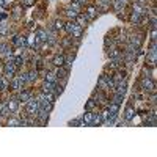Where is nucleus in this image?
Listing matches in <instances>:
<instances>
[{"label":"nucleus","instance_id":"nucleus-1","mask_svg":"<svg viewBox=\"0 0 157 157\" xmlns=\"http://www.w3.org/2000/svg\"><path fill=\"white\" fill-rule=\"evenodd\" d=\"M3 76L6 79H13L14 77V74L17 72V66L14 65V61H13V55L8 57V60H6V63H5V68H3Z\"/></svg>","mask_w":157,"mask_h":157},{"label":"nucleus","instance_id":"nucleus-2","mask_svg":"<svg viewBox=\"0 0 157 157\" xmlns=\"http://www.w3.org/2000/svg\"><path fill=\"white\" fill-rule=\"evenodd\" d=\"M25 110L27 113L30 115V116H36V112H38V108H39V104H38V99H30L29 102H25Z\"/></svg>","mask_w":157,"mask_h":157},{"label":"nucleus","instance_id":"nucleus-3","mask_svg":"<svg viewBox=\"0 0 157 157\" xmlns=\"http://www.w3.org/2000/svg\"><path fill=\"white\" fill-rule=\"evenodd\" d=\"M141 88H143V91H154L155 90V83L149 77H145L141 80Z\"/></svg>","mask_w":157,"mask_h":157},{"label":"nucleus","instance_id":"nucleus-4","mask_svg":"<svg viewBox=\"0 0 157 157\" xmlns=\"http://www.w3.org/2000/svg\"><path fill=\"white\" fill-rule=\"evenodd\" d=\"M5 105H6V108L10 110V113H16L17 112V108H19V101L17 99H8V102H5Z\"/></svg>","mask_w":157,"mask_h":157},{"label":"nucleus","instance_id":"nucleus-5","mask_svg":"<svg viewBox=\"0 0 157 157\" xmlns=\"http://www.w3.org/2000/svg\"><path fill=\"white\" fill-rule=\"evenodd\" d=\"M11 82H10V86H11V90H16V91H19V90H22V82L19 80V77H13V79H10Z\"/></svg>","mask_w":157,"mask_h":157},{"label":"nucleus","instance_id":"nucleus-6","mask_svg":"<svg viewBox=\"0 0 157 157\" xmlns=\"http://www.w3.org/2000/svg\"><path fill=\"white\" fill-rule=\"evenodd\" d=\"M55 85H57V83L44 82V85H43V93H44V94H52V93H55Z\"/></svg>","mask_w":157,"mask_h":157},{"label":"nucleus","instance_id":"nucleus-7","mask_svg":"<svg viewBox=\"0 0 157 157\" xmlns=\"http://www.w3.org/2000/svg\"><path fill=\"white\" fill-rule=\"evenodd\" d=\"M82 121H83V126H85V124L91 126V124H93V112H91V110H85L83 116H82Z\"/></svg>","mask_w":157,"mask_h":157},{"label":"nucleus","instance_id":"nucleus-8","mask_svg":"<svg viewBox=\"0 0 157 157\" xmlns=\"http://www.w3.org/2000/svg\"><path fill=\"white\" fill-rule=\"evenodd\" d=\"M13 43H14L16 46H19V47H27V38H24V36H20V35H16L14 38H13Z\"/></svg>","mask_w":157,"mask_h":157},{"label":"nucleus","instance_id":"nucleus-9","mask_svg":"<svg viewBox=\"0 0 157 157\" xmlns=\"http://www.w3.org/2000/svg\"><path fill=\"white\" fill-rule=\"evenodd\" d=\"M39 43H38V39H36V35L33 33V35H30L29 38H27V47H30V49H33V47H36Z\"/></svg>","mask_w":157,"mask_h":157},{"label":"nucleus","instance_id":"nucleus-10","mask_svg":"<svg viewBox=\"0 0 157 157\" xmlns=\"http://www.w3.org/2000/svg\"><path fill=\"white\" fill-rule=\"evenodd\" d=\"M30 99H32V93L30 91H20V94L17 96L19 102H29Z\"/></svg>","mask_w":157,"mask_h":157},{"label":"nucleus","instance_id":"nucleus-11","mask_svg":"<svg viewBox=\"0 0 157 157\" xmlns=\"http://www.w3.org/2000/svg\"><path fill=\"white\" fill-rule=\"evenodd\" d=\"M77 27H80V25H77V22H76V20H69L68 24H65V30H66V32L71 35V33H72L74 30H76Z\"/></svg>","mask_w":157,"mask_h":157},{"label":"nucleus","instance_id":"nucleus-12","mask_svg":"<svg viewBox=\"0 0 157 157\" xmlns=\"http://www.w3.org/2000/svg\"><path fill=\"white\" fill-rule=\"evenodd\" d=\"M107 77L105 74H102V76L99 77V82H98V90H105L107 88Z\"/></svg>","mask_w":157,"mask_h":157},{"label":"nucleus","instance_id":"nucleus-13","mask_svg":"<svg viewBox=\"0 0 157 157\" xmlns=\"http://www.w3.org/2000/svg\"><path fill=\"white\" fill-rule=\"evenodd\" d=\"M129 44L134 46V47H140V44H141V38H140L138 35H134V36H131V39H129Z\"/></svg>","mask_w":157,"mask_h":157},{"label":"nucleus","instance_id":"nucleus-14","mask_svg":"<svg viewBox=\"0 0 157 157\" xmlns=\"http://www.w3.org/2000/svg\"><path fill=\"white\" fill-rule=\"evenodd\" d=\"M118 108H119V105L115 104V102H110V104H107V110L110 112V115H118Z\"/></svg>","mask_w":157,"mask_h":157},{"label":"nucleus","instance_id":"nucleus-15","mask_svg":"<svg viewBox=\"0 0 157 157\" xmlns=\"http://www.w3.org/2000/svg\"><path fill=\"white\" fill-rule=\"evenodd\" d=\"M0 53H3V55H6V57H10V55H11L10 46L5 44V43H0Z\"/></svg>","mask_w":157,"mask_h":157},{"label":"nucleus","instance_id":"nucleus-16","mask_svg":"<svg viewBox=\"0 0 157 157\" xmlns=\"http://www.w3.org/2000/svg\"><path fill=\"white\" fill-rule=\"evenodd\" d=\"M134 113H135V110L129 105L127 108H126V112H124V121H131L132 118H134Z\"/></svg>","mask_w":157,"mask_h":157},{"label":"nucleus","instance_id":"nucleus-17","mask_svg":"<svg viewBox=\"0 0 157 157\" xmlns=\"http://www.w3.org/2000/svg\"><path fill=\"white\" fill-rule=\"evenodd\" d=\"M55 76H57V79H65V77H68V69H66V68H63V66H60V69L55 71Z\"/></svg>","mask_w":157,"mask_h":157},{"label":"nucleus","instance_id":"nucleus-18","mask_svg":"<svg viewBox=\"0 0 157 157\" xmlns=\"http://www.w3.org/2000/svg\"><path fill=\"white\" fill-rule=\"evenodd\" d=\"M108 57H110V58H122L121 52L116 49V47H112V49L108 50Z\"/></svg>","mask_w":157,"mask_h":157},{"label":"nucleus","instance_id":"nucleus-19","mask_svg":"<svg viewBox=\"0 0 157 157\" xmlns=\"http://www.w3.org/2000/svg\"><path fill=\"white\" fill-rule=\"evenodd\" d=\"M36 39L38 43H46V30H36Z\"/></svg>","mask_w":157,"mask_h":157},{"label":"nucleus","instance_id":"nucleus-20","mask_svg":"<svg viewBox=\"0 0 157 157\" xmlns=\"http://www.w3.org/2000/svg\"><path fill=\"white\" fill-rule=\"evenodd\" d=\"M57 76H55V72H46V82H50V83H57Z\"/></svg>","mask_w":157,"mask_h":157},{"label":"nucleus","instance_id":"nucleus-21","mask_svg":"<svg viewBox=\"0 0 157 157\" xmlns=\"http://www.w3.org/2000/svg\"><path fill=\"white\" fill-rule=\"evenodd\" d=\"M53 65L55 66H65V55H55V58H53Z\"/></svg>","mask_w":157,"mask_h":157},{"label":"nucleus","instance_id":"nucleus-22","mask_svg":"<svg viewBox=\"0 0 157 157\" xmlns=\"http://www.w3.org/2000/svg\"><path fill=\"white\" fill-rule=\"evenodd\" d=\"M8 35V25L5 22H0V36H6Z\"/></svg>","mask_w":157,"mask_h":157},{"label":"nucleus","instance_id":"nucleus-23","mask_svg":"<svg viewBox=\"0 0 157 157\" xmlns=\"http://www.w3.org/2000/svg\"><path fill=\"white\" fill-rule=\"evenodd\" d=\"M94 16H96V10H94L93 6H90V8L86 10V14H85V17H86L88 20H90V19H93Z\"/></svg>","mask_w":157,"mask_h":157},{"label":"nucleus","instance_id":"nucleus-24","mask_svg":"<svg viewBox=\"0 0 157 157\" xmlns=\"http://www.w3.org/2000/svg\"><path fill=\"white\" fill-rule=\"evenodd\" d=\"M124 101V94H118V93H115V96H113V102L115 104H121V102Z\"/></svg>","mask_w":157,"mask_h":157},{"label":"nucleus","instance_id":"nucleus-25","mask_svg":"<svg viewBox=\"0 0 157 157\" xmlns=\"http://www.w3.org/2000/svg\"><path fill=\"white\" fill-rule=\"evenodd\" d=\"M8 126H13V127L20 126V119L19 118H8Z\"/></svg>","mask_w":157,"mask_h":157},{"label":"nucleus","instance_id":"nucleus-26","mask_svg":"<svg viewBox=\"0 0 157 157\" xmlns=\"http://www.w3.org/2000/svg\"><path fill=\"white\" fill-rule=\"evenodd\" d=\"M86 22H88V19H86L85 16H79V14H77V25L83 27V25H85Z\"/></svg>","mask_w":157,"mask_h":157},{"label":"nucleus","instance_id":"nucleus-27","mask_svg":"<svg viewBox=\"0 0 157 157\" xmlns=\"http://www.w3.org/2000/svg\"><path fill=\"white\" fill-rule=\"evenodd\" d=\"M94 105H96V101H94V99H90V101L86 102V105H85V110H93Z\"/></svg>","mask_w":157,"mask_h":157},{"label":"nucleus","instance_id":"nucleus-28","mask_svg":"<svg viewBox=\"0 0 157 157\" xmlns=\"http://www.w3.org/2000/svg\"><path fill=\"white\" fill-rule=\"evenodd\" d=\"M71 8L74 10V11H80V2H77V0H72V2H71Z\"/></svg>","mask_w":157,"mask_h":157},{"label":"nucleus","instance_id":"nucleus-29","mask_svg":"<svg viewBox=\"0 0 157 157\" xmlns=\"http://www.w3.org/2000/svg\"><path fill=\"white\" fill-rule=\"evenodd\" d=\"M65 29V24L61 22V20H55V24H53V30H63Z\"/></svg>","mask_w":157,"mask_h":157},{"label":"nucleus","instance_id":"nucleus-30","mask_svg":"<svg viewBox=\"0 0 157 157\" xmlns=\"http://www.w3.org/2000/svg\"><path fill=\"white\" fill-rule=\"evenodd\" d=\"M93 124H102L99 113H93ZM93 124H91V126H93Z\"/></svg>","mask_w":157,"mask_h":157},{"label":"nucleus","instance_id":"nucleus-31","mask_svg":"<svg viewBox=\"0 0 157 157\" xmlns=\"http://www.w3.org/2000/svg\"><path fill=\"white\" fill-rule=\"evenodd\" d=\"M19 80L22 82V83H27V82H29V74H27V72L19 74Z\"/></svg>","mask_w":157,"mask_h":157},{"label":"nucleus","instance_id":"nucleus-32","mask_svg":"<svg viewBox=\"0 0 157 157\" xmlns=\"http://www.w3.org/2000/svg\"><path fill=\"white\" fill-rule=\"evenodd\" d=\"M77 14H79V13H77V11H74L72 8H69V10L66 11V16H69V17H72V19H76Z\"/></svg>","mask_w":157,"mask_h":157},{"label":"nucleus","instance_id":"nucleus-33","mask_svg":"<svg viewBox=\"0 0 157 157\" xmlns=\"http://www.w3.org/2000/svg\"><path fill=\"white\" fill-rule=\"evenodd\" d=\"M69 124L71 126H83V121H82V118H76V119H72Z\"/></svg>","mask_w":157,"mask_h":157},{"label":"nucleus","instance_id":"nucleus-34","mask_svg":"<svg viewBox=\"0 0 157 157\" xmlns=\"http://www.w3.org/2000/svg\"><path fill=\"white\" fill-rule=\"evenodd\" d=\"M71 35H72L74 38H80V36H82V27H77V29L74 30V32L71 33Z\"/></svg>","mask_w":157,"mask_h":157},{"label":"nucleus","instance_id":"nucleus-35","mask_svg":"<svg viewBox=\"0 0 157 157\" xmlns=\"http://www.w3.org/2000/svg\"><path fill=\"white\" fill-rule=\"evenodd\" d=\"M36 76H38V72H36V71L29 72V82H35V80H36Z\"/></svg>","mask_w":157,"mask_h":157},{"label":"nucleus","instance_id":"nucleus-36","mask_svg":"<svg viewBox=\"0 0 157 157\" xmlns=\"http://www.w3.org/2000/svg\"><path fill=\"white\" fill-rule=\"evenodd\" d=\"M140 20H141V16L140 14H137V13H134V14H132V22H140Z\"/></svg>","mask_w":157,"mask_h":157},{"label":"nucleus","instance_id":"nucleus-37","mask_svg":"<svg viewBox=\"0 0 157 157\" xmlns=\"http://www.w3.org/2000/svg\"><path fill=\"white\" fill-rule=\"evenodd\" d=\"M20 3H22L24 6H30V5L35 3V0H20Z\"/></svg>","mask_w":157,"mask_h":157},{"label":"nucleus","instance_id":"nucleus-38","mask_svg":"<svg viewBox=\"0 0 157 157\" xmlns=\"http://www.w3.org/2000/svg\"><path fill=\"white\" fill-rule=\"evenodd\" d=\"M3 2H5V5H11L13 0H3Z\"/></svg>","mask_w":157,"mask_h":157},{"label":"nucleus","instance_id":"nucleus-39","mask_svg":"<svg viewBox=\"0 0 157 157\" xmlns=\"http://www.w3.org/2000/svg\"><path fill=\"white\" fill-rule=\"evenodd\" d=\"M2 112H3V104H0V115H2Z\"/></svg>","mask_w":157,"mask_h":157},{"label":"nucleus","instance_id":"nucleus-40","mask_svg":"<svg viewBox=\"0 0 157 157\" xmlns=\"http://www.w3.org/2000/svg\"><path fill=\"white\" fill-rule=\"evenodd\" d=\"M138 2H140V3H145V2H146V0H138Z\"/></svg>","mask_w":157,"mask_h":157}]
</instances>
